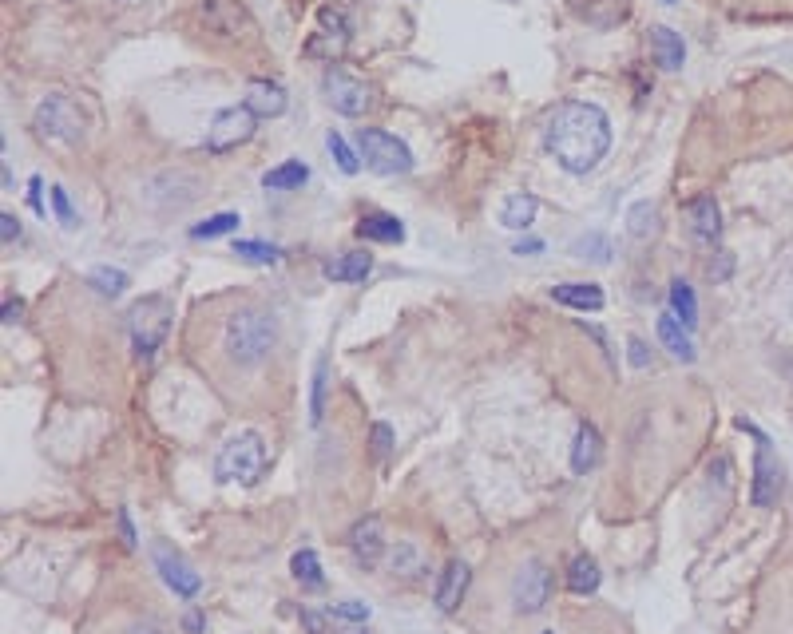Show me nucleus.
<instances>
[{
    "instance_id": "obj_1",
    "label": "nucleus",
    "mask_w": 793,
    "mask_h": 634,
    "mask_svg": "<svg viewBox=\"0 0 793 634\" xmlns=\"http://www.w3.org/2000/svg\"><path fill=\"white\" fill-rule=\"evenodd\" d=\"M544 147L556 155V163L567 175L595 171L611 147V123H607L603 107L583 104V100L560 104L544 127Z\"/></svg>"
},
{
    "instance_id": "obj_2",
    "label": "nucleus",
    "mask_w": 793,
    "mask_h": 634,
    "mask_svg": "<svg viewBox=\"0 0 793 634\" xmlns=\"http://www.w3.org/2000/svg\"><path fill=\"white\" fill-rule=\"evenodd\" d=\"M274 317L262 314V310H238V314L227 321V333H223V345H227L230 361L238 365H258L270 357L274 349Z\"/></svg>"
},
{
    "instance_id": "obj_3",
    "label": "nucleus",
    "mask_w": 793,
    "mask_h": 634,
    "mask_svg": "<svg viewBox=\"0 0 793 634\" xmlns=\"http://www.w3.org/2000/svg\"><path fill=\"white\" fill-rule=\"evenodd\" d=\"M171 302L163 298V294H147V298H139L135 306H131V314H127V329H131V345H135V353L143 357V361H151L155 353H159V345L167 341V333H171Z\"/></svg>"
},
{
    "instance_id": "obj_4",
    "label": "nucleus",
    "mask_w": 793,
    "mask_h": 634,
    "mask_svg": "<svg viewBox=\"0 0 793 634\" xmlns=\"http://www.w3.org/2000/svg\"><path fill=\"white\" fill-rule=\"evenodd\" d=\"M262 468H266V448H262V436L258 432H238L230 436L227 444L219 448L215 456V476L227 480V484H258L262 480Z\"/></svg>"
},
{
    "instance_id": "obj_5",
    "label": "nucleus",
    "mask_w": 793,
    "mask_h": 634,
    "mask_svg": "<svg viewBox=\"0 0 793 634\" xmlns=\"http://www.w3.org/2000/svg\"><path fill=\"white\" fill-rule=\"evenodd\" d=\"M357 151H361V159H365V167L373 175H405L413 167V151L397 135L381 131V127H361L357 131Z\"/></svg>"
},
{
    "instance_id": "obj_6",
    "label": "nucleus",
    "mask_w": 793,
    "mask_h": 634,
    "mask_svg": "<svg viewBox=\"0 0 793 634\" xmlns=\"http://www.w3.org/2000/svg\"><path fill=\"white\" fill-rule=\"evenodd\" d=\"M36 131L44 139H52V143L76 147L84 139V115L68 96H48L44 104L36 107Z\"/></svg>"
},
{
    "instance_id": "obj_7",
    "label": "nucleus",
    "mask_w": 793,
    "mask_h": 634,
    "mask_svg": "<svg viewBox=\"0 0 793 634\" xmlns=\"http://www.w3.org/2000/svg\"><path fill=\"white\" fill-rule=\"evenodd\" d=\"M199 24L227 44H238L254 32V20L238 0H199Z\"/></svg>"
},
{
    "instance_id": "obj_8",
    "label": "nucleus",
    "mask_w": 793,
    "mask_h": 634,
    "mask_svg": "<svg viewBox=\"0 0 793 634\" xmlns=\"http://www.w3.org/2000/svg\"><path fill=\"white\" fill-rule=\"evenodd\" d=\"M349 36H353L349 12H345L341 4H330V8H322V12H318V32L310 36L306 56H314V60H330V64H334L341 52L349 48Z\"/></svg>"
},
{
    "instance_id": "obj_9",
    "label": "nucleus",
    "mask_w": 793,
    "mask_h": 634,
    "mask_svg": "<svg viewBox=\"0 0 793 634\" xmlns=\"http://www.w3.org/2000/svg\"><path fill=\"white\" fill-rule=\"evenodd\" d=\"M552 599V571L540 559H528L512 579V603L520 615H540Z\"/></svg>"
},
{
    "instance_id": "obj_10",
    "label": "nucleus",
    "mask_w": 793,
    "mask_h": 634,
    "mask_svg": "<svg viewBox=\"0 0 793 634\" xmlns=\"http://www.w3.org/2000/svg\"><path fill=\"white\" fill-rule=\"evenodd\" d=\"M254 119H258V115H250L242 104L223 107V111L211 119V127H207V151L227 155V151H234V147L250 143V135H254Z\"/></svg>"
},
{
    "instance_id": "obj_11",
    "label": "nucleus",
    "mask_w": 793,
    "mask_h": 634,
    "mask_svg": "<svg viewBox=\"0 0 793 634\" xmlns=\"http://www.w3.org/2000/svg\"><path fill=\"white\" fill-rule=\"evenodd\" d=\"M322 92H326V100H330L334 111H341V115H365L369 104H373V88H369L365 80L341 72V68H326Z\"/></svg>"
},
{
    "instance_id": "obj_12",
    "label": "nucleus",
    "mask_w": 793,
    "mask_h": 634,
    "mask_svg": "<svg viewBox=\"0 0 793 634\" xmlns=\"http://www.w3.org/2000/svg\"><path fill=\"white\" fill-rule=\"evenodd\" d=\"M778 492H782V464L774 460V452H770V440L758 432V452H754V484H750V500H754V508H770V504H778Z\"/></svg>"
},
{
    "instance_id": "obj_13",
    "label": "nucleus",
    "mask_w": 793,
    "mask_h": 634,
    "mask_svg": "<svg viewBox=\"0 0 793 634\" xmlns=\"http://www.w3.org/2000/svg\"><path fill=\"white\" fill-rule=\"evenodd\" d=\"M155 567H159L163 583H167L179 599H195V595H199V587H203L199 571H191V563H187L171 543H155Z\"/></svg>"
},
{
    "instance_id": "obj_14",
    "label": "nucleus",
    "mask_w": 793,
    "mask_h": 634,
    "mask_svg": "<svg viewBox=\"0 0 793 634\" xmlns=\"http://www.w3.org/2000/svg\"><path fill=\"white\" fill-rule=\"evenodd\" d=\"M349 551H353V559L361 563V567H377L381 563V555H385V539H381V520L377 516H365V520H357L353 528H349Z\"/></svg>"
},
{
    "instance_id": "obj_15",
    "label": "nucleus",
    "mask_w": 793,
    "mask_h": 634,
    "mask_svg": "<svg viewBox=\"0 0 793 634\" xmlns=\"http://www.w3.org/2000/svg\"><path fill=\"white\" fill-rule=\"evenodd\" d=\"M242 107L258 119H274L286 111V88L282 84H270V80H250L246 84V96H242Z\"/></svg>"
},
{
    "instance_id": "obj_16",
    "label": "nucleus",
    "mask_w": 793,
    "mask_h": 634,
    "mask_svg": "<svg viewBox=\"0 0 793 634\" xmlns=\"http://www.w3.org/2000/svg\"><path fill=\"white\" fill-rule=\"evenodd\" d=\"M686 218H690V234L698 242H714L722 234V211L714 203V195H698L686 203Z\"/></svg>"
},
{
    "instance_id": "obj_17",
    "label": "nucleus",
    "mask_w": 793,
    "mask_h": 634,
    "mask_svg": "<svg viewBox=\"0 0 793 634\" xmlns=\"http://www.w3.org/2000/svg\"><path fill=\"white\" fill-rule=\"evenodd\" d=\"M468 579H472L468 563H460V559H449V563H445L441 583H437V595H433L441 611H456V607H460V599H464V591H468Z\"/></svg>"
},
{
    "instance_id": "obj_18",
    "label": "nucleus",
    "mask_w": 793,
    "mask_h": 634,
    "mask_svg": "<svg viewBox=\"0 0 793 634\" xmlns=\"http://www.w3.org/2000/svg\"><path fill=\"white\" fill-rule=\"evenodd\" d=\"M552 298L567 306V310H579V314H595L603 310V290L595 282H564V286H552Z\"/></svg>"
},
{
    "instance_id": "obj_19",
    "label": "nucleus",
    "mask_w": 793,
    "mask_h": 634,
    "mask_svg": "<svg viewBox=\"0 0 793 634\" xmlns=\"http://www.w3.org/2000/svg\"><path fill=\"white\" fill-rule=\"evenodd\" d=\"M599 456H603V440H599L595 424H579L575 428V444H571V468L583 476V472H591L599 464Z\"/></svg>"
},
{
    "instance_id": "obj_20",
    "label": "nucleus",
    "mask_w": 793,
    "mask_h": 634,
    "mask_svg": "<svg viewBox=\"0 0 793 634\" xmlns=\"http://www.w3.org/2000/svg\"><path fill=\"white\" fill-rule=\"evenodd\" d=\"M357 238H365V242H401L405 226L397 222V214L369 211L361 214V222H357Z\"/></svg>"
},
{
    "instance_id": "obj_21",
    "label": "nucleus",
    "mask_w": 793,
    "mask_h": 634,
    "mask_svg": "<svg viewBox=\"0 0 793 634\" xmlns=\"http://www.w3.org/2000/svg\"><path fill=\"white\" fill-rule=\"evenodd\" d=\"M369 270H373V254H365V250H349V254H338L334 262H326L330 282H365Z\"/></svg>"
},
{
    "instance_id": "obj_22",
    "label": "nucleus",
    "mask_w": 793,
    "mask_h": 634,
    "mask_svg": "<svg viewBox=\"0 0 793 634\" xmlns=\"http://www.w3.org/2000/svg\"><path fill=\"white\" fill-rule=\"evenodd\" d=\"M651 52H655V64L667 68V72H679L682 60H686V48H682V36L671 32V28H651Z\"/></svg>"
},
{
    "instance_id": "obj_23",
    "label": "nucleus",
    "mask_w": 793,
    "mask_h": 634,
    "mask_svg": "<svg viewBox=\"0 0 793 634\" xmlns=\"http://www.w3.org/2000/svg\"><path fill=\"white\" fill-rule=\"evenodd\" d=\"M659 341L679 357V361H694V341H690V329L682 325L675 314L659 317Z\"/></svg>"
},
{
    "instance_id": "obj_24",
    "label": "nucleus",
    "mask_w": 793,
    "mask_h": 634,
    "mask_svg": "<svg viewBox=\"0 0 793 634\" xmlns=\"http://www.w3.org/2000/svg\"><path fill=\"white\" fill-rule=\"evenodd\" d=\"M567 587L575 595H595L599 591V563L591 555H575L567 563Z\"/></svg>"
},
{
    "instance_id": "obj_25",
    "label": "nucleus",
    "mask_w": 793,
    "mask_h": 634,
    "mask_svg": "<svg viewBox=\"0 0 793 634\" xmlns=\"http://www.w3.org/2000/svg\"><path fill=\"white\" fill-rule=\"evenodd\" d=\"M532 218H536V199L532 195H508L504 199V207H500V226H508V230H528L532 226Z\"/></svg>"
},
{
    "instance_id": "obj_26",
    "label": "nucleus",
    "mask_w": 793,
    "mask_h": 634,
    "mask_svg": "<svg viewBox=\"0 0 793 634\" xmlns=\"http://www.w3.org/2000/svg\"><path fill=\"white\" fill-rule=\"evenodd\" d=\"M306 179H310V167L306 163H282V167H274V171L262 175V187L266 191H294Z\"/></svg>"
},
{
    "instance_id": "obj_27",
    "label": "nucleus",
    "mask_w": 793,
    "mask_h": 634,
    "mask_svg": "<svg viewBox=\"0 0 793 634\" xmlns=\"http://www.w3.org/2000/svg\"><path fill=\"white\" fill-rule=\"evenodd\" d=\"M389 567H393V575H401V579H421V575H425V559H421V551H417L413 543H397V547L389 551Z\"/></svg>"
},
{
    "instance_id": "obj_28",
    "label": "nucleus",
    "mask_w": 793,
    "mask_h": 634,
    "mask_svg": "<svg viewBox=\"0 0 793 634\" xmlns=\"http://www.w3.org/2000/svg\"><path fill=\"white\" fill-rule=\"evenodd\" d=\"M290 571H294V579H298L302 587H310V591H318V587L326 583V575H322V563H318V555H314L310 547H302V551L290 559Z\"/></svg>"
},
{
    "instance_id": "obj_29",
    "label": "nucleus",
    "mask_w": 793,
    "mask_h": 634,
    "mask_svg": "<svg viewBox=\"0 0 793 634\" xmlns=\"http://www.w3.org/2000/svg\"><path fill=\"white\" fill-rule=\"evenodd\" d=\"M234 254H238L242 262H254V266H274V262L282 258V250H278V246L258 242V238H242V242H234Z\"/></svg>"
},
{
    "instance_id": "obj_30",
    "label": "nucleus",
    "mask_w": 793,
    "mask_h": 634,
    "mask_svg": "<svg viewBox=\"0 0 793 634\" xmlns=\"http://www.w3.org/2000/svg\"><path fill=\"white\" fill-rule=\"evenodd\" d=\"M671 310H675V317H679L686 329H694V321H698V302H694V290H690L682 278L671 286Z\"/></svg>"
},
{
    "instance_id": "obj_31",
    "label": "nucleus",
    "mask_w": 793,
    "mask_h": 634,
    "mask_svg": "<svg viewBox=\"0 0 793 634\" xmlns=\"http://www.w3.org/2000/svg\"><path fill=\"white\" fill-rule=\"evenodd\" d=\"M627 230H631V238H651L655 230H659V214L651 203H635L631 211H627Z\"/></svg>"
},
{
    "instance_id": "obj_32",
    "label": "nucleus",
    "mask_w": 793,
    "mask_h": 634,
    "mask_svg": "<svg viewBox=\"0 0 793 634\" xmlns=\"http://www.w3.org/2000/svg\"><path fill=\"white\" fill-rule=\"evenodd\" d=\"M104 298H119L127 286H131V278L123 274V270H115V266H100V270H92V278H88Z\"/></svg>"
},
{
    "instance_id": "obj_33",
    "label": "nucleus",
    "mask_w": 793,
    "mask_h": 634,
    "mask_svg": "<svg viewBox=\"0 0 793 634\" xmlns=\"http://www.w3.org/2000/svg\"><path fill=\"white\" fill-rule=\"evenodd\" d=\"M238 214L234 211H223V214H211L207 222H199V226H191V238H219V234H230V230H238Z\"/></svg>"
},
{
    "instance_id": "obj_34",
    "label": "nucleus",
    "mask_w": 793,
    "mask_h": 634,
    "mask_svg": "<svg viewBox=\"0 0 793 634\" xmlns=\"http://www.w3.org/2000/svg\"><path fill=\"white\" fill-rule=\"evenodd\" d=\"M326 147H330V155L338 159V167L345 171V175H357V167H361V155H353V147L341 139L338 131H330V135H326Z\"/></svg>"
},
{
    "instance_id": "obj_35",
    "label": "nucleus",
    "mask_w": 793,
    "mask_h": 634,
    "mask_svg": "<svg viewBox=\"0 0 793 634\" xmlns=\"http://www.w3.org/2000/svg\"><path fill=\"white\" fill-rule=\"evenodd\" d=\"M575 254H579V258L607 262V258H611V246H607V238H603V234H587V238H579V242H575Z\"/></svg>"
},
{
    "instance_id": "obj_36",
    "label": "nucleus",
    "mask_w": 793,
    "mask_h": 634,
    "mask_svg": "<svg viewBox=\"0 0 793 634\" xmlns=\"http://www.w3.org/2000/svg\"><path fill=\"white\" fill-rule=\"evenodd\" d=\"M326 413V361H318L314 369V397H310V421L318 424Z\"/></svg>"
},
{
    "instance_id": "obj_37",
    "label": "nucleus",
    "mask_w": 793,
    "mask_h": 634,
    "mask_svg": "<svg viewBox=\"0 0 793 634\" xmlns=\"http://www.w3.org/2000/svg\"><path fill=\"white\" fill-rule=\"evenodd\" d=\"M369 440H373V456H377V460H389V452H393V428H389V424H373V436H369Z\"/></svg>"
},
{
    "instance_id": "obj_38",
    "label": "nucleus",
    "mask_w": 793,
    "mask_h": 634,
    "mask_svg": "<svg viewBox=\"0 0 793 634\" xmlns=\"http://www.w3.org/2000/svg\"><path fill=\"white\" fill-rule=\"evenodd\" d=\"M52 207L60 214V222L64 226H76V211H72V203H68V191L64 187H52Z\"/></svg>"
},
{
    "instance_id": "obj_39",
    "label": "nucleus",
    "mask_w": 793,
    "mask_h": 634,
    "mask_svg": "<svg viewBox=\"0 0 793 634\" xmlns=\"http://www.w3.org/2000/svg\"><path fill=\"white\" fill-rule=\"evenodd\" d=\"M334 615H338V619H349V623H365V619H369V607H365V603H338Z\"/></svg>"
},
{
    "instance_id": "obj_40",
    "label": "nucleus",
    "mask_w": 793,
    "mask_h": 634,
    "mask_svg": "<svg viewBox=\"0 0 793 634\" xmlns=\"http://www.w3.org/2000/svg\"><path fill=\"white\" fill-rule=\"evenodd\" d=\"M0 238H4V246H12V242L20 238V222H16V214H0Z\"/></svg>"
},
{
    "instance_id": "obj_41",
    "label": "nucleus",
    "mask_w": 793,
    "mask_h": 634,
    "mask_svg": "<svg viewBox=\"0 0 793 634\" xmlns=\"http://www.w3.org/2000/svg\"><path fill=\"white\" fill-rule=\"evenodd\" d=\"M302 623H306V631H310V634H330L326 619H322L318 611H310V607H302Z\"/></svg>"
},
{
    "instance_id": "obj_42",
    "label": "nucleus",
    "mask_w": 793,
    "mask_h": 634,
    "mask_svg": "<svg viewBox=\"0 0 793 634\" xmlns=\"http://www.w3.org/2000/svg\"><path fill=\"white\" fill-rule=\"evenodd\" d=\"M115 520H119V535H123V543H127V547H135L139 539H135V528H131V516H127V508H119V516H115Z\"/></svg>"
},
{
    "instance_id": "obj_43",
    "label": "nucleus",
    "mask_w": 793,
    "mask_h": 634,
    "mask_svg": "<svg viewBox=\"0 0 793 634\" xmlns=\"http://www.w3.org/2000/svg\"><path fill=\"white\" fill-rule=\"evenodd\" d=\"M631 365H639V369L647 365V345L639 337H631Z\"/></svg>"
},
{
    "instance_id": "obj_44",
    "label": "nucleus",
    "mask_w": 793,
    "mask_h": 634,
    "mask_svg": "<svg viewBox=\"0 0 793 634\" xmlns=\"http://www.w3.org/2000/svg\"><path fill=\"white\" fill-rule=\"evenodd\" d=\"M540 250H544L540 238H528V242H516V246H512V254H540Z\"/></svg>"
},
{
    "instance_id": "obj_45",
    "label": "nucleus",
    "mask_w": 793,
    "mask_h": 634,
    "mask_svg": "<svg viewBox=\"0 0 793 634\" xmlns=\"http://www.w3.org/2000/svg\"><path fill=\"white\" fill-rule=\"evenodd\" d=\"M28 187H32V191H28V199H32V211L44 214V199H40V179H32Z\"/></svg>"
},
{
    "instance_id": "obj_46",
    "label": "nucleus",
    "mask_w": 793,
    "mask_h": 634,
    "mask_svg": "<svg viewBox=\"0 0 793 634\" xmlns=\"http://www.w3.org/2000/svg\"><path fill=\"white\" fill-rule=\"evenodd\" d=\"M183 631H187V634H203V615H199V611H195V615H187V619H183Z\"/></svg>"
},
{
    "instance_id": "obj_47",
    "label": "nucleus",
    "mask_w": 793,
    "mask_h": 634,
    "mask_svg": "<svg viewBox=\"0 0 793 634\" xmlns=\"http://www.w3.org/2000/svg\"><path fill=\"white\" fill-rule=\"evenodd\" d=\"M127 634H163V627L147 619V623H135V627H131V631H127Z\"/></svg>"
},
{
    "instance_id": "obj_48",
    "label": "nucleus",
    "mask_w": 793,
    "mask_h": 634,
    "mask_svg": "<svg viewBox=\"0 0 793 634\" xmlns=\"http://www.w3.org/2000/svg\"><path fill=\"white\" fill-rule=\"evenodd\" d=\"M16 317H20V302H12V298H8V302H4V325H12Z\"/></svg>"
},
{
    "instance_id": "obj_49",
    "label": "nucleus",
    "mask_w": 793,
    "mask_h": 634,
    "mask_svg": "<svg viewBox=\"0 0 793 634\" xmlns=\"http://www.w3.org/2000/svg\"><path fill=\"white\" fill-rule=\"evenodd\" d=\"M663 4H675V0H663Z\"/></svg>"
},
{
    "instance_id": "obj_50",
    "label": "nucleus",
    "mask_w": 793,
    "mask_h": 634,
    "mask_svg": "<svg viewBox=\"0 0 793 634\" xmlns=\"http://www.w3.org/2000/svg\"><path fill=\"white\" fill-rule=\"evenodd\" d=\"M544 634H552V631H544Z\"/></svg>"
}]
</instances>
